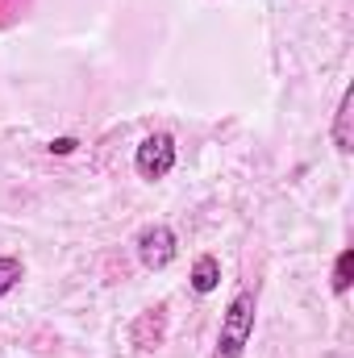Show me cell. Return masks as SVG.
I'll use <instances>...</instances> for the list:
<instances>
[{
  "label": "cell",
  "instance_id": "obj_1",
  "mask_svg": "<svg viewBox=\"0 0 354 358\" xmlns=\"http://www.w3.org/2000/svg\"><path fill=\"white\" fill-rule=\"evenodd\" d=\"M255 313H259V300L250 287H238L221 313V329H217V350L213 358H242L250 338H255Z\"/></svg>",
  "mask_w": 354,
  "mask_h": 358
},
{
  "label": "cell",
  "instance_id": "obj_4",
  "mask_svg": "<svg viewBox=\"0 0 354 358\" xmlns=\"http://www.w3.org/2000/svg\"><path fill=\"white\" fill-rule=\"evenodd\" d=\"M163 334H167V308H163V304L146 308V313L134 321V346H138L142 355L159 350V346H163Z\"/></svg>",
  "mask_w": 354,
  "mask_h": 358
},
{
  "label": "cell",
  "instance_id": "obj_5",
  "mask_svg": "<svg viewBox=\"0 0 354 358\" xmlns=\"http://www.w3.org/2000/svg\"><path fill=\"white\" fill-rule=\"evenodd\" d=\"M354 108V92L346 88L342 92V100H338V113H334V146H338V155H351L354 150V134H351V113Z\"/></svg>",
  "mask_w": 354,
  "mask_h": 358
},
{
  "label": "cell",
  "instance_id": "obj_8",
  "mask_svg": "<svg viewBox=\"0 0 354 358\" xmlns=\"http://www.w3.org/2000/svg\"><path fill=\"white\" fill-rule=\"evenodd\" d=\"M25 279V267H21V259H13V255H0V296H8L17 283Z\"/></svg>",
  "mask_w": 354,
  "mask_h": 358
},
{
  "label": "cell",
  "instance_id": "obj_6",
  "mask_svg": "<svg viewBox=\"0 0 354 358\" xmlns=\"http://www.w3.org/2000/svg\"><path fill=\"white\" fill-rule=\"evenodd\" d=\"M217 283H221V263L213 255H200L196 267H192V292L208 296V292H217Z\"/></svg>",
  "mask_w": 354,
  "mask_h": 358
},
{
  "label": "cell",
  "instance_id": "obj_9",
  "mask_svg": "<svg viewBox=\"0 0 354 358\" xmlns=\"http://www.w3.org/2000/svg\"><path fill=\"white\" fill-rule=\"evenodd\" d=\"M76 150V138H55L50 142V155H71Z\"/></svg>",
  "mask_w": 354,
  "mask_h": 358
},
{
  "label": "cell",
  "instance_id": "obj_2",
  "mask_svg": "<svg viewBox=\"0 0 354 358\" xmlns=\"http://www.w3.org/2000/svg\"><path fill=\"white\" fill-rule=\"evenodd\" d=\"M134 250H138V263L146 271H167L179 255V238H176L171 225L155 221V225H146V229L134 238Z\"/></svg>",
  "mask_w": 354,
  "mask_h": 358
},
{
  "label": "cell",
  "instance_id": "obj_3",
  "mask_svg": "<svg viewBox=\"0 0 354 358\" xmlns=\"http://www.w3.org/2000/svg\"><path fill=\"white\" fill-rule=\"evenodd\" d=\"M171 167H176V138L171 134H146L142 138V146L134 150V171L142 179H167L171 176Z\"/></svg>",
  "mask_w": 354,
  "mask_h": 358
},
{
  "label": "cell",
  "instance_id": "obj_7",
  "mask_svg": "<svg viewBox=\"0 0 354 358\" xmlns=\"http://www.w3.org/2000/svg\"><path fill=\"white\" fill-rule=\"evenodd\" d=\"M354 279V250H342L338 263H334V296H346Z\"/></svg>",
  "mask_w": 354,
  "mask_h": 358
}]
</instances>
